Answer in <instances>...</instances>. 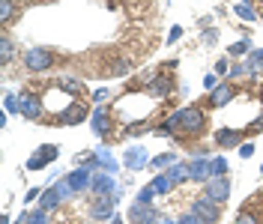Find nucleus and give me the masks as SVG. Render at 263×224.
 I'll list each match as a JSON object with an SVG mask.
<instances>
[{
  "instance_id": "nucleus-1",
  "label": "nucleus",
  "mask_w": 263,
  "mask_h": 224,
  "mask_svg": "<svg viewBox=\"0 0 263 224\" xmlns=\"http://www.w3.org/2000/svg\"><path fill=\"white\" fill-rule=\"evenodd\" d=\"M177 114V132L180 135H200L203 128H206V114L200 111V108H180Z\"/></svg>"
},
{
  "instance_id": "nucleus-2",
  "label": "nucleus",
  "mask_w": 263,
  "mask_h": 224,
  "mask_svg": "<svg viewBox=\"0 0 263 224\" xmlns=\"http://www.w3.org/2000/svg\"><path fill=\"white\" fill-rule=\"evenodd\" d=\"M192 212H195L203 224H215L218 218H221V203H215L213 197L200 194V197H195V200H192Z\"/></svg>"
},
{
  "instance_id": "nucleus-3",
  "label": "nucleus",
  "mask_w": 263,
  "mask_h": 224,
  "mask_svg": "<svg viewBox=\"0 0 263 224\" xmlns=\"http://www.w3.org/2000/svg\"><path fill=\"white\" fill-rule=\"evenodd\" d=\"M203 194H206V197H213L215 203H224V200L230 197V182H228V176H213V179H206Z\"/></svg>"
},
{
  "instance_id": "nucleus-4",
  "label": "nucleus",
  "mask_w": 263,
  "mask_h": 224,
  "mask_svg": "<svg viewBox=\"0 0 263 224\" xmlns=\"http://www.w3.org/2000/svg\"><path fill=\"white\" fill-rule=\"evenodd\" d=\"M57 156H60V150H57L54 144L39 146V150L33 153L30 159H27V167H30V171H42V167H45V164H51V161L57 159Z\"/></svg>"
},
{
  "instance_id": "nucleus-5",
  "label": "nucleus",
  "mask_w": 263,
  "mask_h": 224,
  "mask_svg": "<svg viewBox=\"0 0 263 224\" xmlns=\"http://www.w3.org/2000/svg\"><path fill=\"white\" fill-rule=\"evenodd\" d=\"M24 66L30 72H45V69H51V54L45 48H30L24 54Z\"/></svg>"
},
{
  "instance_id": "nucleus-6",
  "label": "nucleus",
  "mask_w": 263,
  "mask_h": 224,
  "mask_svg": "<svg viewBox=\"0 0 263 224\" xmlns=\"http://www.w3.org/2000/svg\"><path fill=\"white\" fill-rule=\"evenodd\" d=\"M114 200L117 194H102L96 203H93V221H105V218H114Z\"/></svg>"
},
{
  "instance_id": "nucleus-7",
  "label": "nucleus",
  "mask_w": 263,
  "mask_h": 224,
  "mask_svg": "<svg viewBox=\"0 0 263 224\" xmlns=\"http://www.w3.org/2000/svg\"><path fill=\"white\" fill-rule=\"evenodd\" d=\"M132 224H159V212L149 207V203H135L129 212Z\"/></svg>"
},
{
  "instance_id": "nucleus-8",
  "label": "nucleus",
  "mask_w": 263,
  "mask_h": 224,
  "mask_svg": "<svg viewBox=\"0 0 263 224\" xmlns=\"http://www.w3.org/2000/svg\"><path fill=\"white\" fill-rule=\"evenodd\" d=\"M189 179H200V182L213 179V159H195V161H189Z\"/></svg>"
},
{
  "instance_id": "nucleus-9",
  "label": "nucleus",
  "mask_w": 263,
  "mask_h": 224,
  "mask_svg": "<svg viewBox=\"0 0 263 224\" xmlns=\"http://www.w3.org/2000/svg\"><path fill=\"white\" fill-rule=\"evenodd\" d=\"M18 111L24 114L27 120H36V117L42 114V102L33 96V93H21V96H18Z\"/></svg>"
},
{
  "instance_id": "nucleus-10",
  "label": "nucleus",
  "mask_w": 263,
  "mask_h": 224,
  "mask_svg": "<svg viewBox=\"0 0 263 224\" xmlns=\"http://www.w3.org/2000/svg\"><path fill=\"white\" fill-rule=\"evenodd\" d=\"M233 96H236V87L224 81V84H218L213 93H210V105H213V108H224V105H228Z\"/></svg>"
},
{
  "instance_id": "nucleus-11",
  "label": "nucleus",
  "mask_w": 263,
  "mask_h": 224,
  "mask_svg": "<svg viewBox=\"0 0 263 224\" xmlns=\"http://www.w3.org/2000/svg\"><path fill=\"white\" fill-rule=\"evenodd\" d=\"M90 123H93V132H96L99 138H108V132H111V114L105 111V108H93Z\"/></svg>"
},
{
  "instance_id": "nucleus-12",
  "label": "nucleus",
  "mask_w": 263,
  "mask_h": 224,
  "mask_svg": "<svg viewBox=\"0 0 263 224\" xmlns=\"http://www.w3.org/2000/svg\"><path fill=\"white\" fill-rule=\"evenodd\" d=\"M126 164H129L132 171H141V167H147L149 161H147V153H144V146H129L126 150Z\"/></svg>"
},
{
  "instance_id": "nucleus-13",
  "label": "nucleus",
  "mask_w": 263,
  "mask_h": 224,
  "mask_svg": "<svg viewBox=\"0 0 263 224\" xmlns=\"http://www.w3.org/2000/svg\"><path fill=\"white\" fill-rule=\"evenodd\" d=\"M239 132H233V128H218L215 132V144L221 146V150H233V146H239Z\"/></svg>"
},
{
  "instance_id": "nucleus-14",
  "label": "nucleus",
  "mask_w": 263,
  "mask_h": 224,
  "mask_svg": "<svg viewBox=\"0 0 263 224\" xmlns=\"http://www.w3.org/2000/svg\"><path fill=\"white\" fill-rule=\"evenodd\" d=\"M84 120H87V108H81V105L66 108L63 117H60V123H66V126H78V123H84Z\"/></svg>"
},
{
  "instance_id": "nucleus-15",
  "label": "nucleus",
  "mask_w": 263,
  "mask_h": 224,
  "mask_svg": "<svg viewBox=\"0 0 263 224\" xmlns=\"http://www.w3.org/2000/svg\"><path fill=\"white\" fill-rule=\"evenodd\" d=\"M60 200H63V194L57 192V185H51V189H45V192L39 194V209H45V212H48V209H54Z\"/></svg>"
},
{
  "instance_id": "nucleus-16",
  "label": "nucleus",
  "mask_w": 263,
  "mask_h": 224,
  "mask_svg": "<svg viewBox=\"0 0 263 224\" xmlns=\"http://www.w3.org/2000/svg\"><path fill=\"white\" fill-rule=\"evenodd\" d=\"M90 189L96 194H117L120 189H114V179L111 176H93L90 179Z\"/></svg>"
},
{
  "instance_id": "nucleus-17",
  "label": "nucleus",
  "mask_w": 263,
  "mask_h": 224,
  "mask_svg": "<svg viewBox=\"0 0 263 224\" xmlns=\"http://www.w3.org/2000/svg\"><path fill=\"white\" fill-rule=\"evenodd\" d=\"M171 87H174V84H171V78H164V75H159V78H153L149 81V93H153V96H167V93H171Z\"/></svg>"
},
{
  "instance_id": "nucleus-18",
  "label": "nucleus",
  "mask_w": 263,
  "mask_h": 224,
  "mask_svg": "<svg viewBox=\"0 0 263 224\" xmlns=\"http://www.w3.org/2000/svg\"><path fill=\"white\" fill-rule=\"evenodd\" d=\"M66 179H69V185L78 192V189H87V185H90V179H93V176L87 174V171H75V174H69Z\"/></svg>"
},
{
  "instance_id": "nucleus-19",
  "label": "nucleus",
  "mask_w": 263,
  "mask_h": 224,
  "mask_svg": "<svg viewBox=\"0 0 263 224\" xmlns=\"http://www.w3.org/2000/svg\"><path fill=\"white\" fill-rule=\"evenodd\" d=\"M149 185H153V192H156V194H167L171 189H174V179H171L167 174H159Z\"/></svg>"
},
{
  "instance_id": "nucleus-20",
  "label": "nucleus",
  "mask_w": 263,
  "mask_h": 224,
  "mask_svg": "<svg viewBox=\"0 0 263 224\" xmlns=\"http://www.w3.org/2000/svg\"><path fill=\"white\" fill-rule=\"evenodd\" d=\"M167 176L174 179V185L182 182V179H189V164H182V161H174L171 167H167Z\"/></svg>"
},
{
  "instance_id": "nucleus-21",
  "label": "nucleus",
  "mask_w": 263,
  "mask_h": 224,
  "mask_svg": "<svg viewBox=\"0 0 263 224\" xmlns=\"http://www.w3.org/2000/svg\"><path fill=\"white\" fill-rule=\"evenodd\" d=\"M174 161H177V156H174V153H159V156L149 161V164H153L156 171H167V167H171Z\"/></svg>"
},
{
  "instance_id": "nucleus-22",
  "label": "nucleus",
  "mask_w": 263,
  "mask_h": 224,
  "mask_svg": "<svg viewBox=\"0 0 263 224\" xmlns=\"http://www.w3.org/2000/svg\"><path fill=\"white\" fill-rule=\"evenodd\" d=\"M12 54H15V48H12V39H9V36H3V39H0V63L6 66L9 60H12Z\"/></svg>"
},
{
  "instance_id": "nucleus-23",
  "label": "nucleus",
  "mask_w": 263,
  "mask_h": 224,
  "mask_svg": "<svg viewBox=\"0 0 263 224\" xmlns=\"http://www.w3.org/2000/svg\"><path fill=\"white\" fill-rule=\"evenodd\" d=\"M15 15V6H12V0H0V21L3 24H9Z\"/></svg>"
},
{
  "instance_id": "nucleus-24",
  "label": "nucleus",
  "mask_w": 263,
  "mask_h": 224,
  "mask_svg": "<svg viewBox=\"0 0 263 224\" xmlns=\"http://www.w3.org/2000/svg\"><path fill=\"white\" fill-rule=\"evenodd\" d=\"M228 174V159L224 156H215L213 159V176H224Z\"/></svg>"
},
{
  "instance_id": "nucleus-25",
  "label": "nucleus",
  "mask_w": 263,
  "mask_h": 224,
  "mask_svg": "<svg viewBox=\"0 0 263 224\" xmlns=\"http://www.w3.org/2000/svg\"><path fill=\"white\" fill-rule=\"evenodd\" d=\"M236 15L246 18V21H254V9H251L248 3H239V6H236Z\"/></svg>"
},
{
  "instance_id": "nucleus-26",
  "label": "nucleus",
  "mask_w": 263,
  "mask_h": 224,
  "mask_svg": "<svg viewBox=\"0 0 263 224\" xmlns=\"http://www.w3.org/2000/svg\"><path fill=\"white\" fill-rule=\"evenodd\" d=\"M27 224H48V212H45V209L30 212V221H27Z\"/></svg>"
},
{
  "instance_id": "nucleus-27",
  "label": "nucleus",
  "mask_w": 263,
  "mask_h": 224,
  "mask_svg": "<svg viewBox=\"0 0 263 224\" xmlns=\"http://www.w3.org/2000/svg\"><path fill=\"white\" fill-rule=\"evenodd\" d=\"M228 54L230 57H239V54H248V42H233L228 48Z\"/></svg>"
},
{
  "instance_id": "nucleus-28",
  "label": "nucleus",
  "mask_w": 263,
  "mask_h": 224,
  "mask_svg": "<svg viewBox=\"0 0 263 224\" xmlns=\"http://www.w3.org/2000/svg\"><path fill=\"white\" fill-rule=\"evenodd\" d=\"M60 87H63L66 93H75V96H78V93H81V84H78V81H60Z\"/></svg>"
},
{
  "instance_id": "nucleus-29",
  "label": "nucleus",
  "mask_w": 263,
  "mask_h": 224,
  "mask_svg": "<svg viewBox=\"0 0 263 224\" xmlns=\"http://www.w3.org/2000/svg\"><path fill=\"white\" fill-rule=\"evenodd\" d=\"M177 224H203V221H200V218H197L195 212H192V209H189V212H185V215H180V218H177Z\"/></svg>"
},
{
  "instance_id": "nucleus-30",
  "label": "nucleus",
  "mask_w": 263,
  "mask_h": 224,
  "mask_svg": "<svg viewBox=\"0 0 263 224\" xmlns=\"http://www.w3.org/2000/svg\"><path fill=\"white\" fill-rule=\"evenodd\" d=\"M233 224H260V221H257V218H254L251 212H239V215H236V221H233Z\"/></svg>"
},
{
  "instance_id": "nucleus-31",
  "label": "nucleus",
  "mask_w": 263,
  "mask_h": 224,
  "mask_svg": "<svg viewBox=\"0 0 263 224\" xmlns=\"http://www.w3.org/2000/svg\"><path fill=\"white\" fill-rule=\"evenodd\" d=\"M153 185H149V189H141V192H138V200H135V203H149V197H153Z\"/></svg>"
},
{
  "instance_id": "nucleus-32",
  "label": "nucleus",
  "mask_w": 263,
  "mask_h": 224,
  "mask_svg": "<svg viewBox=\"0 0 263 224\" xmlns=\"http://www.w3.org/2000/svg\"><path fill=\"white\" fill-rule=\"evenodd\" d=\"M3 105H6V111L9 114H15L18 111V96H6L3 99Z\"/></svg>"
},
{
  "instance_id": "nucleus-33",
  "label": "nucleus",
  "mask_w": 263,
  "mask_h": 224,
  "mask_svg": "<svg viewBox=\"0 0 263 224\" xmlns=\"http://www.w3.org/2000/svg\"><path fill=\"white\" fill-rule=\"evenodd\" d=\"M239 156H242V159H251V156H254V144H242L239 146Z\"/></svg>"
},
{
  "instance_id": "nucleus-34",
  "label": "nucleus",
  "mask_w": 263,
  "mask_h": 224,
  "mask_svg": "<svg viewBox=\"0 0 263 224\" xmlns=\"http://www.w3.org/2000/svg\"><path fill=\"white\" fill-rule=\"evenodd\" d=\"M203 87H206V90H215V87H218V75H206V78H203Z\"/></svg>"
},
{
  "instance_id": "nucleus-35",
  "label": "nucleus",
  "mask_w": 263,
  "mask_h": 224,
  "mask_svg": "<svg viewBox=\"0 0 263 224\" xmlns=\"http://www.w3.org/2000/svg\"><path fill=\"white\" fill-rule=\"evenodd\" d=\"M224 72H230V63L228 60H218L215 63V75H224Z\"/></svg>"
},
{
  "instance_id": "nucleus-36",
  "label": "nucleus",
  "mask_w": 263,
  "mask_h": 224,
  "mask_svg": "<svg viewBox=\"0 0 263 224\" xmlns=\"http://www.w3.org/2000/svg\"><path fill=\"white\" fill-rule=\"evenodd\" d=\"M147 128V123H132L129 128H126V135H138V132H144Z\"/></svg>"
},
{
  "instance_id": "nucleus-37",
  "label": "nucleus",
  "mask_w": 263,
  "mask_h": 224,
  "mask_svg": "<svg viewBox=\"0 0 263 224\" xmlns=\"http://www.w3.org/2000/svg\"><path fill=\"white\" fill-rule=\"evenodd\" d=\"M182 36V27H171V33H167V42H177Z\"/></svg>"
},
{
  "instance_id": "nucleus-38",
  "label": "nucleus",
  "mask_w": 263,
  "mask_h": 224,
  "mask_svg": "<svg viewBox=\"0 0 263 224\" xmlns=\"http://www.w3.org/2000/svg\"><path fill=\"white\" fill-rule=\"evenodd\" d=\"M215 39H218V33H215V30H206V33H203V42H206V45H215Z\"/></svg>"
},
{
  "instance_id": "nucleus-39",
  "label": "nucleus",
  "mask_w": 263,
  "mask_h": 224,
  "mask_svg": "<svg viewBox=\"0 0 263 224\" xmlns=\"http://www.w3.org/2000/svg\"><path fill=\"white\" fill-rule=\"evenodd\" d=\"M251 132H263V117H257V120H251Z\"/></svg>"
},
{
  "instance_id": "nucleus-40",
  "label": "nucleus",
  "mask_w": 263,
  "mask_h": 224,
  "mask_svg": "<svg viewBox=\"0 0 263 224\" xmlns=\"http://www.w3.org/2000/svg\"><path fill=\"white\" fill-rule=\"evenodd\" d=\"M242 72H246V66H239V63L230 66V75H233V78H236V75H242Z\"/></svg>"
},
{
  "instance_id": "nucleus-41",
  "label": "nucleus",
  "mask_w": 263,
  "mask_h": 224,
  "mask_svg": "<svg viewBox=\"0 0 263 224\" xmlns=\"http://www.w3.org/2000/svg\"><path fill=\"white\" fill-rule=\"evenodd\" d=\"M93 99H96V102H105V99H108V90H96V96Z\"/></svg>"
},
{
  "instance_id": "nucleus-42",
  "label": "nucleus",
  "mask_w": 263,
  "mask_h": 224,
  "mask_svg": "<svg viewBox=\"0 0 263 224\" xmlns=\"http://www.w3.org/2000/svg\"><path fill=\"white\" fill-rule=\"evenodd\" d=\"M111 224H123V221H120V215H117V218H111Z\"/></svg>"
},
{
  "instance_id": "nucleus-43",
  "label": "nucleus",
  "mask_w": 263,
  "mask_h": 224,
  "mask_svg": "<svg viewBox=\"0 0 263 224\" xmlns=\"http://www.w3.org/2000/svg\"><path fill=\"white\" fill-rule=\"evenodd\" d=\"M159 224H174V221H167V218H164V221H159Z\"/></svg>"
},
{
  "instance_id": "nucleus-44",
  "label": "nucleus",
  "mask_w": 263,
  "mask_h": 224,
  "mask_svg": "<svg viewBox=\"0 0 263 224\" xmlns=\"http://www.w3.org/2000/svg\"><path fill=\"white\" fill-rule=\"evenodd\" d=\"M242 3H248V0H242Z\"/></svg>"
}]
</instances>
